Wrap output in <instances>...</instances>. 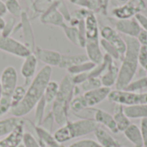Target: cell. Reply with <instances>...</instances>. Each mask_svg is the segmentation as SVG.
Wrapping results in <instances>:
<instances>
[{
  "label": "cell",
  "instance_id": "11",
  "mask_svg": "<svg viewBox=\"0 0 147 147\" xmlns=\"http://www.w3.org/2000/svg\"><path fill=\"white\" fill-rule=\"evenodd\" d=\"M110 92H111L110 88L102 86L100 88L84 92L83 96L85 100L87 107L92 108V107H95L97 104L101 103L105 99H107Z\"/></svg>",
  "mask_w": 147,
  "mask_h": 147
},
{
  "label": "cell",
  "instance_id": "29",
  "mask_svg": "<svg viewBox=\"0 0 147 147\" xmlns=\"http://www.w3.org/2000/svg\"><path fill=\"white\" fill-rule=\"evenodd\" d=\"M59 84L55 81H50L47 84L43 96L47 104H50L54 102L59 92Z\"/></svg>",
  "mask_w": 147,
  "mask_h": 147
},
{
  "label": "cell",
  "instance_id": "46",
  "mask_svg": "<svg viewBox=\"0 0 147 147\" xmlns=\"http://www.w3.org/2000/svg\"><path fill=\"white\" fill-rule=\"evenodd\" d=\"M109 3V0H96L97 11L100 12L103 16H107L108 15Z\"/></svg>",
  "mask_w": 147,
  "mask_h": 147
},
{
  "label": "cell",
  "instance_id": "1",
  "mask_svg": "<svg viewBox=\"0 0 147 147\" xmlns=\"http://www.w3.org/2000/svg\"><path fill=\"white\" fill-rule=\"evenodd\" d=\"M52 72L53 69L49 65H45L39 71L29 84L22 101L10 109L13 116L21 118L33 110L38 102L43 97L46 87L51 81Z\"/></svg>",
  "mask_w": 147,
  "mask_h": 147
},
{
  "label": "cell",
  "instance_id": "20",
  "mask_svg": "<svg viewBox=\"0 0 147 147\" xmlns=\"http://www.w3.org/2000/svg\"><path fill=\"white\" fill-rule=\"evenodd\" d=\"M96 142L102 147H121V143L112 137L105 129L98 127L94 132Z\"/></svg>",
  "mask_w": 147,
  "mask_h": 147
},
{
  "label": "cell",
  "instance_id": "49",
  "mask_svg": "<svg viewBox=\"0 0 147 147\" xmlns=\"http://www.w3.org/2000/svg\"><path fill=\"white\" fill-rule=\"evenodd\" d=\"M134 18L136 19V21L138 22V23L140 24V28L143 29V30H145V31H146L147 32V17L145 16V15H143V14H141V13H139V14H137L135 16H134Z\"/></svg>",
  "mask_w": 147,
  "mask_h": 147
},
{
  "label": "cell",
  "instance_id": "12",
  "mask_svg": "<svg viewBox=\"0 0 147 147\" xmlns=\"http://www.w3.org/2000/svg\"><path fill=\"white\" fill-rule=\"evenodd\" d=\"M58 1H54L51 6L40 16V22L44 24H52L61 27L65 23V19L58 10Z\"/></svg>",
  "mask_w": 147,
  "mask_h": 147
},
{
  "label": "cell",
  "instance_id": "15",
  "mask_svg": "<svg viewBox=\"0 0 147 147\" xmlns=\"http://www.w3.org/2000/svg\"><path fill=\"white\" fill-rule=\"evenodd\" d=\"M86 55L90 61L96 65H99L102 62L103 54L101 50L99 40H86L85 47Z\"/></svg>",
  "mask_w": 147,
  "mask_h": 147
},
{
  "label": "cell",
  "instance_id": "36",
  "mask_svg": "<svg viewBox=\"0 0 147 147\" xmlns=\"http://www.w3.org/2000/svg\"><path fill=\"white\" fill-rule=\"evenodd\" d=\"M7 11L15 17H20L22 12L18 0H6L4 2Z\"/></svg>",
  "mask_w": 147,
  "mask_h": 147
},
{
  "label": "cell",
  "instance_id": "23",
  "mask_svg": "<svg viewBox=\"0 0 147 147\" xmlns=\"http://www.w3.org/2000/svg\"><path fill=\"white\" fill-rule=\"evenodd\" d=\"M123 133L125 137L134 146V147H143L142 133L137 125L131 124Z\"/></svg>",
  "mask_w": 147,
  "mask_h": 147
},
{
  "label": "cell",
  "instance_id": "44",
  "mask_svg": "<svg viewBox=\"0 0 147 147\" xmlns=\"http://www.w3.org/2000/svg\"><path fill=\"white\" fill-rule=\"evenodd\" d=\"M53 122H54V118H53V115L51 112L50 114H48V115L45 119H43L41 125L40 127H41L42 128H44L45 130H47V132L50 133L52 128H53Z\"/></svg>",
  "mask_w": 147,
  "mask_h": 147
},
{
  "label": "cell",
  "instance_id": "50",
  "mask_svg": "<svg viewBox=\"0 0 147 147\" xmlns=\"http://www.w3.org/2000/svg\"><path fill=\"white\" fill-rule=\"evenodd\" d=\"M136 39L138 40V41L140 42L141 47H145L147 48V32L141 29V31L140 32V34H138V36L136 37Z\"/></svg>",
  "mask_w": 147,
  "mask_h": 147
},
{
  "label": "cell",
  "instance_id": "25",
  "mask_svg": "<svg viewBox=\"0 0 147 147\" xmlns=\"http://www.w3.org/2000/svg\"><path fill=\"white\" fill-rule=\"evenodd\" d=\"M22 123H23V121L21 118L15 116L0 121V137L7 136Z\"/></svg>",
  "mask_w": 147,
  "mask_h": 147
},
{
  "label": "cell",
  "instance_id": "58",
  "mask_svg": "<svg viewBox=\"0 0 147 147\" xmlns=\"http://www.w3.org/2000/svg\"><path fill=\"white\" fill-rule=\"evenodd\" d=\"M121 147H122V146H121Z\"/></svg>",
  "mask_w": 147,
  "mask_h": 147
},
{
  "label": "cell",
  "instance_id": "4",
  "mask_svg": "<svg viewBox=\"0 0 147 147\" xmlns=\"http://www.w3.org/2000/svg\"><path fill=\"white\" fill-rule=\"evenodd\" d=\"M108 100L110 102L120 104L124 107L136 106L147 103V92L139 93L127 91L124 90H111L108 96Z\"/></svg>",
  "mask_w": 147,
  "mask_h": 147
},
{
  "label": "cell",
  "instance_id": "27",
  "mask_svg": "<svg viewBox=\"0 0 147 147\" xmlns=\"http://www.w3.org/2000/svg\"><path fill=\"white\" fill-rule=\"evenodd\" d=\"M124 110L129 119H147V103L124 107Z\"/></svg>",
  "mask_w": 147,
  "mask_h": 147
},
{
  "label": "cell",
  "instance_id": "21",
  "mask_svg": "<svg viewBox=\"0 0 147 147\" xmlns=\"http://www.w3.org/2000/svg\"><path fill=\"white\" fill-rule=\"evenodd\" d=\"M114 120L115 121V124L117 126V128L119 132H124L132 123L130 121V119L127 116L124 106L120 104H115L114 109V115H113Z\"/></svg>",
  "mask_w": 147,
  "mask_h": 147
},
{
  "label": "cell",
  "instance_id": "30",
  "mask_svg": "<svg viewBox=\"0 0 147 147\" xmlns=\"http://www.w3.org/2000/svg\"><path fill=\"white\" fill-rule=\"evenodd\" d=\"M95 66H96V64H94L93 62L88 60V61L84 62L82 64H79V65H73L71 67H69L67 69V71H68V74L73 76V75L80 74V73L90 72Z\"/></svg>",
  "mask_w": 147,
  "mask_h": 147
},
{
  "label": "cell",
  "instance_id": "10",
  "mask_svg": "<svg viewBox=\"0 0 147 147\" xmlns=\"http://www.w3.org/2000/svg\"><path fill=\"white\" fill-rule=\"evenodd\" d=\"M109 21L115 25V30L130 37L136 38L140 32L141 31V28L135 18L119 20L116 18H109Z\"/></svg>",
  "mask_w": 147,
  "mask_h": 147
},
{
  "label": "cell",
  "instance_id": "57",
  "mask_svg": "<svg viewBox=\"0 0 147 147\" xmlns=\"http://www.w3.org/2000/svg\"><path fill=\"white\" fill-rule=\"evenodd\" d=\"M52 1H53V2H54V1H59V0H52Z\"/></svg>",
  "mask_w": 147,
  "mask_h": 147
},
{
  "label": "cell",
  "instance_id": "41",
  "mask_svg": "<svg viewBox=\"0 0 147 147\" xmlns=\"http://www.w3.org/2000/svg\"><path fill=\"white\" fill-rule=\"evenodd\" d=\"M22 143L25 147H41L37 142V140L34 139V137L29 133H24Z\"/></svg>",
  "mask_w": 147,
  "mask_h": 147
},
{
  "label": "cell",
  "instance_id": "28",
  "mask_svg": "<svg viewBox=\"0 0 147 147\" xmlns=\"http://www.w3.org/2000/svg\"><path fill=\"white\" fill-rule=\"evenodd\" d=\"M35 132L41 141L42 145H46L47 147H60L61 146L55 140L53 136L51 135L49 132L42 128L41 127H36L35 126Z\"/></svg>",
  "mask_w": 147,
  "mask_h": 147
},
{
  "label": "cell",
  "instance_id": "6",
  "mask_svg": "<svg viewBox=\"0 0 147 147\" xmlns=\"http://www.w3.org/2000/svg\"><path fill=\"white\" fill-rule=\"evenodd\" d=\"M146 9V4L144 0H128V2L122 6L114 9L112 13L116 19L124 20L133 18Z\"/></svg>",
  "mask_w": 147,
  "mask_h": 147
},
{
  "label": "cell",
  "instance_id": "14",
  "mask_svg": "<svg viewBox=\"0 0 147 147\" xmlns=\"http://www.w3.org/2000/svg\"><path fill=\"white\" fill-rule=\"evenodd\" d=\"M20 17H21L20 25L22 29L23 39H24L23 44L33 53L34 51V34H33L30 22H29L28 15L25 11L22 12Z\"/></svg>",
  "mask_w": 147,
  "mask_h": 147
},
{
  "label": "cell",
  "instance_id": "54",
  "mask_svg": "<svg viewBox=\"0 0 147 147\" xmlns=\"http://www.w3.org/2000/svg\"><path fill=\"white\" fill-rule=\"evenodd\" d=\"M1 96H2V90H1V85H0V99H1Z\"/></svg>",
  "mask_w": 147,
  "mask_h": 147
},
{
  "label": "cell",
  "instance_id": "22",
  "mask_svg": "<svg viewBox=\"0 0 147 147\" xmlns=\"http://www.w3.org/2000/svg\"><path fill=\"white\" fill-rule=\"evenodd\" d=\"M120 68L116 65V64L113 61L106 70V71L100 77L102 85L104 87L110 88L113 85H115L118 75H119Z\"/></svg>",
  "mask_w": 147,
  "mask_h": 147
},
{
  "label": "cell",
  "instance_id": "13",
  "mask_svg": "<svg viewBox=\"0 0 147 147\" xmlns=\"http://www.w3.org/2000/svg\"><path fill=\"white\" fill-rule=\"evenodd\" d=\"M34 55L38 59L49 66H59L61 61L62 54L57 51L43 49L40 47H36L34 51Z\"/></svg>",
  "mask_w": 147,
  "mask_h": 147
},
{
  "label": "cell",
  "instance_id": "32",
  "mask_svg": "<svg viewBox=\"0 0 147 147\" xmlns=\"http://www.w3.org/2000/svg\"><path fill=\"white\" fill-rule=\"evenodd\" d=\"M100 46L106 52V53L109 54V56H111L114 59L121 60V61L122 60L121 56L120 53L118 52V50L113 45H111L109 42H108L107 40H105L103 39H101L100 40Z\"/></svg>",
  "mask_w": 147,
  "mask_h": 147
},
{
  "label": "cell",
  "instance_id": "37",
  "mask_svg": "<svg viewBox=\"0 0 147 147\" xmlns=\"http://www.w3.org/2000/svg\"><path fill=\"white\" fill-rule=\"evenodd\" d=\"M27 90L25 89L24 86L19 85L16 86L12 96H11V109L17 106L24 98L25 94H26Z\"/></svg>",
  "mask_w": 147,
  "mask_h": 147
},
{
  "label": "cell",
  "instance_id": "48",
  "mask_svg": "<svg viewBox=\"0 0 147 147\" xmlns=\"http://www.w3.org/2000/svg\"><path fill=\"white\" fill-rule=\"evenodd\" d=\"M140 130L143 137V147H147V119H141Z\"/></svg>",
  "mask_w": 147,
  "mask_h": 147
},
{
  "label": "cell",
  "instance_id": "35",
  "mask_svg": "<svg viewBox=\"0 0 147 147\" xmlns=\"http://www.w3.org/2000/svg\"><path fill=\"white\" fill-rule=\"evenodd\" d=\"M88 107H87V104L85 102V100H84L83 95L74 96L70 103V109L75 113L81 112V111L86 109Z\"/></svg>",
  "mask_w": 147,
  "mask_h": 147
},
{
  "label": "cell",
  "instance_id": "55",
  "mask_svg": "<svg viewBox=\"0 0 147 147\" xmlns=\"http://www.w3.org/2000/svg\"><path fill=\"white\" fill-rule=\"evenodd\" d=\"M69 1H70L71 3H74V2H75L76 0H69Z\"/></svg>",
  "mask_w": 147,
  "mask_h": 147
},
{
  "label": "cell",
  "instance_id": "43",
  "mask_svg": "<svg viewBox=\"0 0 147 147\" xmlns=\"http://www.w3.org/2000/svg\"><path fill=\"white\" fill-rule=\"evenodd\" d=\"M139 65L147 72V48L141 47L139 53Z\"/></svg>",
  "mask_w": 147,
  "mask_h": 147
},
{
  "label": "cell",
  "instance_id": "33",
  "mask_svg": "<svg viewBox=\"0 0 147 147\" xmlns=\"http://www.w3.org/2000/svg\"><path fill=\"white\" fill-rule=\"evenodd\" d=\"M81 90H84V92L97 89L102 87V82L100 78H89L87 80H85L83 84L78 85Z\"/></svg>",
  "mask_w": 147,
  "mask_h": 147
},
{
  "label": "cell",
  "instance_id": "5",
  "mask_svg": "<svg viewBox=\"0 0 147 147\" xmlns=\"http://www.w3.org/2000/svg\"><path fill=\"white\" fill-rule=\"evenodd\" d=\"M71 140L87 135L94 133L99 127V124L94 120L90 118H84L76 121H68L65 124Z\"/></svg>",
  "mask_w": 147,
  "mask_h": 147
},
{
  "label": "cell",
  "instance_id": "24",
  "mask_svg": "<svg viewBox=\"0 0 147 147\" xmlns=\"http://www.w3.org/2000/svg\"><path fill=\"white\" fill-rule=\"evenodd\" d=\"M88 60H89V59H88L86 54H78V55H65V54H62L61 61H60V64H59V67L67 70L69 67L82 64V63L86 62Z\"/></svg>",
  "mask_w": 147,
  "mask_h": 147
},
{
  "label": "cell",
  "instance_id": "56",
  "mask_svg": "<svg viewBox=\"0 0 147 147\" xmlns=\"http://www.w3.org/2000/svg\"><path fill=\"white\" fill-rule=\"evenodd\" d=\"M120 1H121V2H124V1H126V0H120Z\"/></svg>",
  "mask_w": 147,
  "mask_h": 147
},
{
  "label": "cell",
  "instance_id": "18",
  "mask_svg": "<svg viewBox=\"0 0 147 147\" xmlns=\"http://www.w3.org/2000/svg\"><path fill=\"white\" fill-rule=\"evenodd\" d=\"M38 65V59L34 55V53H31L26 58H24V61L21 66V74L25 78L26 82H28L36 71Z\"/></svg>",
  "mask_w": 147,
  "mask_h": 147
},
{
  "label": "cell",
  "instance_id": "53",
  "mask_svg": "<svg viewBox=\"0 0 147 147\" xmlns=\"http://www.w3.org/2000/svg\"><path fill=\"white\" fill-rule=\"evenodd\" d=\"M17 147H25V146H24L23 144H20V145H19Z\"/></svg>",
  "mask_w": 147,
  "mask_h": 147
},
{
  "label": "cell",
  "instance_id": "31",
  "mask_svg": "<svg viewBox=\"0 0 147 147\" xmlns=\"http://www.w3.org/2000/svg\"><path fill=\"white\" fill-rule=\"evenodd\" d=\"M46 106H47V102H46L44 97H42L35 106L34 125L36 127H40L41 125V122H42L43 117H44V112H45Z\"/></svg>",
  "mask_w": 147,
  "mask_h": 147
},
{
  "label": "cell",
  "instance_id": "19",
  "mask_svg": "<svg viewBox=\"0 0 147 147\" xmlns=\"http://www.w3.org/2000/svg\"><path fill=\"white\" fill-rule=\"evenodd\" d=\"M84 24L86 40H99L100 30L98 28V22L93 11H91L84 19Z\"/></svg>",
  "mask_w": 147,
  "mask_h": 147
},
{
  "label": "cell",
  "instance_id": "7",
  "mask_svg": "<svg viewBox=\"0 0 147 147\" xmlns=\"http://www.w3.org/2000/svg\"><path fill=\"white\" fill-rule=\"evenodd\" d=\"M0 50L12 54L14 56L19 58H26L32 52L22 42L18 41L17 40L9 37H4L1 34L0 32Z\"/></svg>",
  "mask_w": 147,
  "mask_h": 147
},
{
  "label": "cell",
  "instance_id": "38",
  "mask_svg": "<svg viewBox=\"0 0 147 147\" xmlns=\"http://www.w3.org/2000/svg\"><path fill=\"white\" fill-rule=\"evenodd\" d=\"M53 3V1L52 0H35L33 3V8L36 13L43 14Z\"/></svg>",
  "mask_w": 147,
  "mask_h": 147
},
{
  "label": "cell",
  "instance_id": "45",
  "mask_svg": "<svg viewBox=\"0 0 147 147\" xmlns=\"http://www.w3.org/2000/svg\"><path fill=\"white\" fill-rule=\"evenodd\" d=\"M14 26H15V19L9 18V21L6 22V25L3 29V31L1 32V34L4 37H9L14 30Z\"/></svg>",
  "mask_w": 147,
  "mask_h": 147
},
{
  "label": "cell",
  "instance_id": "40",
  "mask_svg": "<svg viewBox=\"0 0 147 147\" xmlns=\"http://www.w3.org/2000/svg\"><path fill=\"white\" fill-rule=\"evenodd\" d=\"M68 147H102L96 141L93 140H78L73 144H71V146Z\"/></svg>",
  "mask_w": 147,
  "mask_h": 147
},
{
  "label": "cell",
  "instance_id": "26",
  "mask_svg": "<svg viewBox=\"0 0 147 147\" xmlns=\"http://www.w3.org/2000/svg\"><path fill=\"white\" fill-rule=\"evenodd\" d=\"M61 28L64 29V32L67 37V39L71 41L74 45L78 46L80 47H85V44L83 42L79 31L77 27H72L70 25H67L65 22L61 26Z\"/></svg>",
  "mask_w": 147,
  "mask_h": 147
},
{
  "label": "cell",
  "instance_id": "52",
  "mask_svg": "<svg viewBox=\"0 0 147 147\" xmlns=\"http://www.w3.org/2000/svg\"><path fill=\"white\" fill-rule=\"evenodd\" d=\"M5 25H6V21L3 19V17L2 16H0V32L3 31V29L4 28Z\"/></svg>",
  "mask_w": 147,
  "mask_h": 147
},
{
  "label": "cell",
  "instance_id": "9",
  "mask_svg": "<svg viewBox=\"0 0 147 147\" xmlns=\"http://www.w3.org/2000/svg\"><path fill=\"white\" fill-rule=\"evenodd\" d=\"M17 72L15 67L7 66L2 71L0 76V85L2 96H11L16 87L17 86Z\"/></svg>",
  "mask_w": 147,
  "mask_h": 147
},
{
  "label": "cell",
  "instance_id": "8",
  "mask_svg": "<svg viewBox=\"0 0 147 147\" xmlns=\"http://www.w3.org/2000/svg\"><path fill=\"white\" fill-rule=\"evenodd\" d=\"M100 34L102 39L109 42L118 50L123 59L127 51V44L124 38L118 33V31L110 26H103L100 29Z\"/></svg>",
  "mask_w": 147,
  "mask_h": 147
},
{
  "label": "cell",
  "instance_id": "47",
  "mask_svg": "<svg viewBox=\"0 0 147 147\" xmlns=\"http://www.w3.org/2000/svg\"><path fill=\"white\" fill-rule=\"evenodd\" d=\"M71 78H72V82L75 85H80L81 84H83L85 80H87L89 78L88 72L73 75V76H71Z\"/></svg>",
  "mask_w": 147,
  "mask_h": 147
},
{
  "label": "cell",
  "instance_id": "16",
  "mask_svg": "<svg viewBox=\"0 0 147 147\" xmlns=\"http://www.w3.org/2000/svg\"><path fill=\"white\" fill-rule=\"evenodd\" d=\"M24 123L18 125L9 134L0 140V147H17L22 142L24 134Z\"/></svg>",
  "mask_w": 147,
  "mask_h": 147
},
{
  "label": "cell",
  "instance_id": "39",
  "mask_svg": "<svg viewBox=\"0 0 147 147\" xmlns=\"http://www.w3.org/2000/svg\"><path fill=\"white\" fill-rule=\"evenodd\" d=\"M11 109V96H2L0 99V116L4 115Z\"/></svg>",
  "mask_w": 147,
  "mask_h": 147
},
{
  "label": "cell",
  "instance_id": "3",
  "mask_svg": "<svg viewBox=\"0 0 147 147\" xmlns=\"http://www.w3.org/2000/svg\"><path fill=\"white\" fill-rule=\"evenodd\" d=\"M75 84L72 82L71 75L67 74L62 79L58 95L53 102L52 114L54 121L60 127L65 125L68 121V112L70 109V103L74 97Z\"/></svg>",
  "mask_w": 147,
  "mask_h": 147
},
{
  "label": "cell",
  "instance_id": "42",
  "mask_svg": "<svg viewBox=\"0 0 147 147\" xmlns=\"http://www.w3.org/2000/svg\"><path fill=\"white\" fill-rule=\"evenodd\" d=\"M57 7H58V10L62 15V16L65 19V21L70 22V20L71 19V15L70 14L69 9H68L67 6L65 5V3L62 0H59L58 1V6Z\"/></svg>",
  "mask_w": 147,
  "mask_h": 147
},
{
  "label": "cell",
  "instance_id": "51",
  "mask_svg": "<svg viewBox=\"0 0 147 147\" xmlns=\"http://www.w3.org/2000/svg\"><path fill=\"white\" fill-rule=\"evenodd\" d=\"M7 13V9L5 7V3L3 0H0V16H3Z\"/></svg>",
  "mask_w": 147,
  "mask_h": 147
},
{
  "label": "cell",
  "instance_id": "34",
  "mask_svg": "<svg viewBox=\"0 0 147 147\" xmlns=\"http://www.w3.org/2000/svg\"><path fill=\"white\" fill-rule=\"evenodd\" d=\"M146 88H147V76L143 77L140 79H137L135 81H132L124 89V90L132 91V92H138V91H140Z\"/></svg>",
  "mask_w": 147,
  "mask_h": 147
},
{
  "label": "cell",
  "instance_id": "17",
  "mask_svg": "<svg viewBox=\"0 0 147 147\" xmlns=\"http://www.w3.org/2000/svg\"><path fill=\"white\" fill-rule=\"evenodd\" d=\"M94 120L101 125L106 127L109 131L114 134L119 133L114 117L109 113L102 110V109H94Z\"/></svg>",
  "mask_w": 147,
  "mask_h": 147
},
{
  "label": "cell",
  "instance_id": "2",
  "mask_svg": "<svg viewBox=\"0 0 147 147\" xmlns=\"http://www.w3.org/2000/svg\"><path fill=\"white\" fill-rule=\"evenodd\" d=\"M127 44V51L121 60L118 78L115 84V90H124L134 79L139 66V53L140 44L134 37L124 36Z\"/></svg>",
  "mask_w": 147,
  "mask_h": 147
}]
</instances>
